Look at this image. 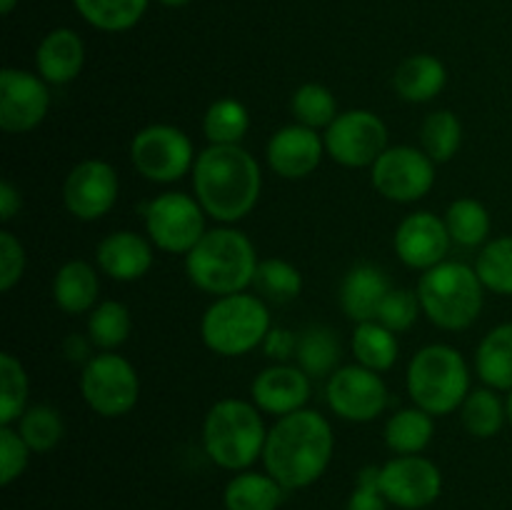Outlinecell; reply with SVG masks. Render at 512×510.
<instances>
[{"mask_svg":"<svg viewBox=\"0 0 512 510\" xmlns=\"http://www.w3.org/2000/svg\"><path fill=\"white\" fill-rule=\"evenodd\" d=\"M333 425L318 410H295L268 430L263 448L265 473L285 490H300L323 478L333 460Z\"/></svg>","mask_w":512,"mask_h":510,"instance_id":"1","label":"cell"},{"mask_svg":"<svg viewBox=\"0 0 512 510\" xmlns=\"http://www.w3.org/2000/svg\"><path fill=\"white\" fill-rule=\"evenodd\" d=\"M193 190L210 218L230 225L255 210L263 173L258 160L240 145H208L195 158Z\"/></svg>","mask_w":512,"mask_h":510,"instance_id":"2","label":"cell"},{"mask_svg":"<svg viewBox=\"0 0 512 510\" xmlns=\"http://www.w3.org/2000/svg\"><path fill=\"white\" fill-rule=\"evenodd\" d=\"M258 263L253 240L243 230L215 228L185 255V273L198 290L223 298L245 293L253 285Z\"/></svg>","mask_w":512,"mask_h":510,"instance_id":"3","label":"cell"},{"mask_svg":"<svg viewBox=\"0 0 512 510\" xmlns=\"http://www.w3.org/2000/svg\"><path fill=\"white\" fill-rule=\"evenodd\" d=\"M265 430L263 415L255 403L240 398H223L208 410L203 420V450L218 468L248 470L263 458Z\"/></svg>","mask_w":512,"mask_h":510,"instance_id":"4","label":"cell"},{"mask_svg":"<svg viewBox=\"0 0 512 510\" xmlns=\"http://www.w3.org/2000/svg\"><path fill=\"white\" fill-rule=\"evenodd\" d=\"M405 383L410 400L435 418L460 410L470 393V370L460 350L433 343L410 358Z\"/></svg>","mask_w":512,"mask_h":510,"instance_id":"5","label":"cell"},{"mask_svg":"<svg viewBox=\"0 0 512 510\" xmlns=\"http://www.w3.org/2000/svg\"><path fill=\"white\" fill-rule=\"evenodd\" d=\"M418 298L430 323L443 330H465L483 310L485 288L475 268L458 260H443L420 275Z\"/></svg>","mask_w":512,"mask_h":510,"instance_id":"6","label":"cell"},{"mask_svg":"<svg viewBox=\"0 0 512 510\" xmlns=\"http://www.w3.org/2000/svg\"><path fill=\"white\" fill-rule=\"evenodd\" d=\"M270 328L268 305L260 295L250 293L223 295L200 318L205 348L223 358H240L260 348Z\"/></svg>","mask_w":512,"mask_h":510,"instance_id":"7","label":"cell"},{"mask_svg":"<svg viewBox=\"0 0 512 510\" xmlns=\"http://www.w3.org/2000/svg\"><path fill=\"white\" fill-rule=\"evenodd\" d=\"M80 395L100 418H123L140 400L138 370L115 350H100L83 365Z\"/></svg>","mask_w":512,"mask_h":510,"instance_id":"8","label":"cell"},{"mask_svg":"<svg viewBox=\"0 0 512 510\" xmlns=\"http://www.w3.org/2000/svg\"><path fill=\"white\" fill-rule=\"evenodd\" d=\"M130 163L150 183H178L183 175L193 173V140L175 125H148L130 140Z\"/></svg>","mask_w":512,"mask_h":510,"instance_id":"9","label":"cell"},{"mask_svg":"<svg viewBox=\"0 0 512 510\" xmlns=\"http://www.w3.org/2000/svg\"><path fill=\"white\" fill-rule=\"evenodd\" d=\"M205 215L195 195L163 193L145 205V230L165 253L188 255L208 233Z\"/></svg>","mask_w":512,"mask_h":510,"instance_id":"10","label":"cell"},{"mask_svg":"<svg viewBox=\"0 0 512 510\" xmlns=\"http://www.w3.org/2000/svg\"><path fill=\"white\" fill-rule=\"evenodd\" d=\"M325 153L345 168H368L388 150V125L373 110H345L325 128Z\"/></svg>","mask_w":512,"mask_h":510,"instance_id":"11","label":"cell"},{"mask_svg":"<svg viewBox=\"0 0 512 510\" xmlns=\"http://www.w3.org/2000/svg\"><path fill=\"white\" fill-rule=\"evenodd\" d=\"M370 183L385 200L418 203L435 185V160L413 145H395L370 165Z\"/></svg>","mask_w":512,"mask_h":510,"instance_id":"12","label":"cell"},{"mask_svg":"<svg viewBox=\"0 0 512 510\" xmlns=\"http://www.w3.org/2000/svg\"><path fill=\"white\" fill-rule=\"evenodd\" d=\"M328 405L348 423H370L388 408V385L375 370L363 365H343L325 385Z\"/></svg>","mask_w":512,"mask_h":510,"instance_id":"13","label":"cell"},{"mask_svg":"<svg viewBox=\"0 0 512 510\" xmlns=\"http://www.w3.org/2000/svg\"><path fill=\"white\" fill-rule=\"evenodd\" d=\"M380 490L400 510H423L443 493V473L423 455H395L380 468Z\"/></svg>","mask_w":512,"mask_h":510,"instance_id":"14","label":"cell"},{"mask_svg":"<svg viewBox=\"0 0 512 510\" xmlns=\"http://www.w3.org/2000/svg\"><path fill=\"white\" fill-rule=\"evenodd\" d=\"M120 193V178L110 163L100 158L80 160L63 183V203L73 218L93 223L113 210Z\"/></svg>","mask_w":512,"mask_h":510,"instance_id":"15","label":"cell"},{"mask_svg":"<svg viewBox=\"0 0 512 510\" xmlns=\"http://www.w3.org/2000/svg\"><path fill=\"white\" fill-rule=\"evenodd\" d=\"M50 110L48 83L20 68L0 70V128L10 135L30 133Z\"/></svg>","mask_w":512,"mask_h":510,"instance_id":"16","label":"cell"},{"mask_svg":"<svg viewBox=\"0 0 512 510\" xmlns=\"http://www.w3.org/2000/svg\"><path fill=\"white\" fill-rule=\"evenodd\" d=\"M450 243L453 240H450L445 220L430 210L410 213L408 218L400 220L393 235V248L400 263L413 270H423V273L443 263Z\"/></svg>","mask_w":512,"mask_h":510,"instance_id":"17","label":"cell"},{"mask_svg":"<svg viewBox=\"0 0 512 510\" xmlns=\"http://www.w3.org/2000/svg\"><path fill=\"white\" fill-rule=\"evenodd\" d=\"M268 165L285 180H303L320 168L325 155V140L318 130L305 125H285L268 140Z\"/></svg>","mask_w":512,"mask_h":510,"instance_id":"18","label":"cell"},{"mask_svg":"<svg viewBox=\"0 0 512 510\" xmlns=\"http://www.w3.org/2000/svg\"><path fill=\"white\" fill-rule=\"evenodd\" d=\"M250 398L258 405L260 413L283 418L305 408L310 400V375L295 365H270L255 375L250 385Z\"/></svg>","mask_w":512,"mask_h":510,"instance_id":"19","label":"cell"},{"mask_svg":"<svg viewBox=\"0 0 512 510\" xmlns=\"http://www.w3.org/2000/svg\"><path fill=\"white\" fill-rule=\"evenodd\" d=\"M100 270L120 283H133L153 268V248L135 230H113L95 248Z\"/></svg>","mask_w":512,"mask_h":510,"instance_id":"20","label":"cell"},{"mask_svg":"<svg viewBox=\"0 0 512 510\" xmlns=\"http://www.w3.org/2000/svg\"><path fill=\"white\" fill-rule=\"evenodd\" d=\"M85 65V43L75 30L55 28L35 50V70L48 85H68Z\"/></svg>","mask_w":512,"mask_h":510,"instance_id":"21","label":"cell"},{"mask_svg":"<svg viewBox=\"0 0 512 510\" xmlns=\"http://www.w3.org/2000/svg\"><path fill=\"white\" fill-rule=\"evenodd\" d=\"M388 275L370 263H358L345 273L340 283V308L353 323H365V320L378 318L380 303L390 293Z\"/></svg>","mask_w":512,"mask_h":510,"instance_id":"22","label":"cell"},{"mask_svg":"<svg viewBox=\"0 0 512 510\" xmlns=\"http://www.w3.org/2000/svg\"><path fill=\"white\" fill-rule=\"evenodd\" d=\"M448 83V70L435 55L418 53L405 58L393 75V88L408 103H428L443 93Z\"/></svg>","mask_w":512,"mask_h":510,"instance_id":"23","label":"cell"},{"mask_svg":"<svg viewBox=\"0 0 512 510\" xmlns=\"http://www.w3.org/2000/svg\"><path fill=\"white\" fill-rule=\"evenodd\" d=\"M98 273L85 260H68L53 278V300L63 313L80 315L98 305Z\"/></svg>","mask_w":512,"mask_h":510,"instance_id":"24","label":"cell"},{"mask_svg":"<svg viewBox=\"0 0 512 510\" xmlns=\"http://www.w3.org/2000/svg\"><path fill=\"white\" fill-rule=\"evenodd\" d=\"M475 370L493 390H512V323H500L480 340L475 350Z\"/></svg>","mask_w":512,"mask_h":510,"instance_id":"25","label":"cell"},{"mask_svg":"<svg viewBox=\"0 0 512 510\" xmlns=\"http://www.w3.org/2000/svg\"><path fill=\"white\" fill-rule=\"evenodd\" d=\"M285 488L270 473L240 470L223 493L225 510H278Z\"/></svg>","mask_w":512,"mask_h":510,"instance_id":"26","label":"cell"},{"mask_svg":"<svg viewBox=\"0 0 512 510\" xmlns=\"http://www.w3.org/2000/svg\"><path fill=\"white\" fill-rule=\"evenodd\" d=\"M350 350H353L358 365L375 370V373H385L400 358L398 333L380 325L378 320L355 323L353 338H350Z\"/></svg>","mask_w":512,"mask_h":510,"instance_id":"27","label":"cell"},{"mask_svg":"<svg viewBox=\"0 0 512 510\" xmlns=\"http://www.w3.org/2000/svg\"><path fill=\"white\" fill-rule=\"evenodd\" d=\"M385 445L395 455H420L430 445L435 435L433 415L420 410L418 405L413 408H400L385 423Z\"/></svg>","mask_w":512,"mask_h":510,"instance_id":"28","label":"cell"},{"mask_svg":"<svg viewBox=\"0 0 512 510\" xmlns=\"http://www.w3.org/2000/svg\"><path fill=\"white\" fill-rule=\"evenodd\" d=\"M340 345L338 335L328 325H310L300 333L298 338V368H303L310 378H330L338 370L340 360Z\"/></svg>","mask_w":512,"mask_h":510,"instance_id":"29","label":"cell"},{"mask_svg":"<svg viewBox=\"0 0 512 510\" xmlns=\"http://www.w3.org/2000/svg\"><path fill=\"white\" fill-rule=\"evenodd\" d=\"M505 420H508L505 403L500 400L498 390L488 388V385L478 390H470L465 403L460 405V423H463V428L473 438H495L503 430Z\"/></svg>","mask_w":512,"mask_h":510,"instance_id":"30","label":"cell"},{"mask_svg":"<svg viewBox=\"0 0 512 510\" xmlns=\"http://www.w3.org/2000/svg\"><path fill=\"white\" fill-rule=\"evenodd\" d=\"M150 0H73L80 18L103 33H123L135 28Z\"/></svg>","mask_w":512,"mask_h":510,"instance_id":"31","label":"cell"},{"mask_svg":"<svg viewBox=\"0 0 512 510\" xmlns=\"http://www.w3.org/2000/svg\"><path fill=\"white\" fill-rule=\"evenodd\" d=\"M448 225L450 240L463 248H480L488 243L490 235V213L480 200L458 198L448 205L443 215Z\"/></svg>","mask_w":512,"mask_h":510,"instance_id":"32","label":"cell"},{"mask_svg":"<svg viewBox=\"0 0 512 510\" xmlns=\"http://www.w3.org/2000/svg\"><path fill=\"white\" fill-rule=\"evenodd\" d=\"M248 128V108L235 98L215 100L203 115V133L210 145H240Z\"/></svg>","mask_w":512,"mask_h":510,"instance_id":"33","label":"cell"},{"mask_svg":"<svg viewBox=\"0 0 512 510\" xmlns=\"http://www.w3.org/2000/svg\"><path fill=\"white\" fill-rule=\"evenodd\" d=\"M133 320H130L128 305L120 300H103L90 310L88 318V338L95 348L115 350L130 338Z\"/></svg>","mask_w":512,"mask_h":510,"instance_id":"34","label":"cell"},{"mask_svg":"<svg viewBox=\"0 0 512 510\" xmlns=\"http://www.w3.org/2000/svg\"><path fill=\"white\" fill-rule=\"evenodd\" d=\"M475 273L490 293L512 295V235H500L480 248Z\"/></svg>","mask_w":512,"mask_h":510,"instance_id":"35","label":"cell"},{"mask_svg":"<svg viewBox=\"0 0 512 510\" xmlns=\"http://www.w3.org/2000/svg\"><path fill=\"white\" fill-rule=\"evenodd\" d=\"M18 433L33 453H50L63 440L65 423L58 408L48 403L30 405L18 420Z\"/></svg>","mask_w":512,"mask_h":510,"instance_id":"36","label":"cell"},{"mask_svg":"<svg viewBox=\"0 0 512 510\" xmlns=\"http://www.w3.org/2000/svg\"><path fill=\"white\" fill-rule=\"evenodd\" d=\"M420 143L423 150L435 163H448L455 158L463 143V125L453 110H435L423 120L420 128Z\"/></svg>","mask_w":512,"mask_h":510,"instance_id":"37","label":"cell"},{"mask_svg":"<svg viewBox=\"0 0 512 510\" xmlns=\"http://www.w3.org/2000/svg\"><path fill=\"white\" fill-rule=\"evenodd\" d=\"M28 373L13 353H0V425L18 423L28 410Z\"/></svg>","mask_w":512,"mask_h":510,"instance_id":"38","label":"cell"},{"mask_svg":"<svg viewBox=\"0 0 512 510\" xmlns=\"http://www.w3.org/2000/svg\"><path fill=\"white\" fill-rule=\"evenodd\" d=\"M253 285L260 298L275 300V303H290L303 290V275L288 260L265 258L258 263Z\"/></svg>","mask_w":512,"mask_h":510,"instance_id":"39","label":"cell"},{"mask_svg":"<svg viewBox=\"0 0 512 510\" xmlns=\"http://www.w3.org/2000/svg\"><path fill=\"white\" fill-rule=\"evenodd\" d=\"M290 110H293L295 120L305 128H328L335 118H338V100L330 93L325 85L320 83H305L300 85L290 100Z\"/></svg>","mask_w":512,"mask_h":510,"instance_id":"40","label":"cell"},{"mask_svg":"<svg viewBox=\"0 0 512 510\" xmlns=\"http://www.w3.org/2000/svg\"><path fill=\"white\" fill-rule=\"evenodd\" d=\"M420 298L418 290H408V288H393L385 300L380 303L378 310V323L385 325L393 333H405L415 325L420 315Z\"/></svg>","mask_w":512,"mask_h":510,"instance_id":"41","label":"cell"},{"mask_svg":"<svg viewBox=\"0 0 512 510\" xmlns=\"http://www.w3.org/2000/svg\"><path fill=\"white\" fill-rule=\"evenodd\" d=\"M33 450L13 425H0V485L8 488L10 483L25 473Z\"/></svg>","mask_w":512,"mask_h":510,"instance_id":"42","label":"cell"},{"mask_svg":"<svg viewBox=\"0 0 512 510\" xmlns=\"http://www.w3.org/2000/svg\"><path fill=\"white\" fill-rule=\"evenodd\" d=\"M388 505V498L380 490V468L368 465L360 470L345 510H388Z\"/></svg>","mask_w":512,"mask_h":510,"instance_id":"43","label":"cell"},{"mask_svg":"<svg viewBox=\"0 0 512 510\" xmlns=\"http://www.w3.org/2000/svg\"><path fill=\"white\" fill-rule=\"evenodd\" d=\"M25 273V248L10 230H0V290L10 293Z\"/></svg>","mask_w":512,"mask_h":510,"instance_id":"44","label":"cell"},{"mask_svg":"<svg viewBox=\"0 0 512 510\" xmlns=\"http://www.w3.org/2000/svg\"><path fill=\"white\" fill-rule=\"evenodd\" d=\"M298 338L300 335H295L293 330L288 328H270V333L265 335L260 348H263V353L268 355V358L285 363V360L295 358V353H298Z\"/></svg>","mask_w":512,"mask_h":510,"instance_id":"45","label":"cell"},{"mask_svg":"<svg viewBox=\"0 0 512 510\" xmlns=\"http://www.w3.org/2000/svg\"><path fill=\"white\" fill-rule=\"evenodd\" d=\"M20 208H23L20 190L10 180H0V220L10 223L20 213Z\"/></svg>","mask_w":512,"mask_h":510,"instance_id":"46","label":"cell"},{"mask_svg":"<svg viewBox=\"0 0 512 510\" xmlns=\"http://www.w3.org/2000/svg\"><path fill=\"white\" fill-rule=\"evenodd\" d=\"M90 348H93V340L85 338L80 333H70L68 338L63 340V355L70 360V363H88L93 355H90Z\"/></svg>","mask_w":512,"mask_h":510,"instance_id":"47","label":"cell"},{"mask_svg":"<svg viewBox=\"0 0 512 510\" xmlns=\"http://www.w3.org/2000/svg\"><path fill=\"white\" fill-rule=\"evenodd\" d=\"M15 5H18V0H0V10H3V15L13 13Z\"/></svg>","mask_w":512,"mask_h":510,"instance_id":"48","label":"cell"},{"mask_svg":"<svg viewBox=\"0 0 512 510\" xmlns=\"http://www.w3.org/2000/svg\"><path fill=\"white\" fill-rule=\"evenodd\" d=\"M163 5H168V8H183V5H188L190 0H160Z\"/></svg>","mask_w":512,"mask_h":510,"instance_id":"49","label":"cell"},{"mask_svg":"<svg viewBox=\"0 0 512 510\" xmlns=\"http://www.w3.org/2000/svg\"><path fill=\"white\" fill-rule=\"evenodd\" d=\"M505 410H508V420H510V425H512V390L508 393V400H505Z\"/></svg>","mask_w":512,"mask_h":510,"instance_id":"50","label":"cell"}]
</instances>
